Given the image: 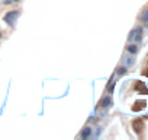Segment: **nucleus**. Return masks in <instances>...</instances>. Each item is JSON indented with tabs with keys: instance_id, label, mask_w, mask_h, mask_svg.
Returning a JSON list of instances; mask_svg holds the SVG:
<instances>
[{
	"instance_id": "nucleus-1",
	"label": "nucleus",
	"mask_w": 148,
	"mask_h": 140,
	"mask_svg": "<svg viewBox=\"0 0 148 140\" xmlns=\"http://www.w3.org/2000/svg\"><path fill=\"white\" fill-rule=\"evenodd\" d=\"M19 16V12L18 10H13V12H10V13H8L6 16H5V19H6V22H9V24H13L15 21H16V18Z\"/></svg>"
},
{
	"instance_id": "nucleus-2",
	"label": "nucleus",
	"mask_w": 148,
	"mask_h": 140,
	"mask_svg": "<svg viewBox=\"0 0 148 140\" xmlns=\"http://www.w3.org/2000/svg\"><path fill=\"white\" fill-rule=\"evenodd\" d=\"M132 125H134V130H135L136 133H141L142 128H144V121H142V120H135V121L132 123Z\"/></svg>"
},
{
	"instance_id": "nucleus-3",
	"label": "nucleus",
	"mask_w": 148,
	"mask_h": 140,
	"mask_svg": "<svg viewBox=\"0 0 148 140\" xmlns=\"http://www.w3.org/2000/svg\"><path fill=\"white\" fill-rule=\"evenodd\" d=\"M145 108V101H136L135 102V105L132 107V111H141V110H144Z\"/></svg>"
},
{
	"instance_id": "nucleus-4",
	"label": "nucleus",
	"mask_w": 148,
	"mask_h": 140,
	"mask_svg": "<svg viewBox=\"0 0 148 140\" xmlns=\"http://www.w3.org/2000/svg\"><path fill=\"white\" fill-rule=\"evenodd\" d=\"M112 104V99H110V96H106V98H103L102 99V102H100V105L102 107H109Z\"/></svg>"
},
{
	"instance_id": "nucleus-5",
	"label": "nucleus",
	"mask_w": 148,
	"mask_h": 140,
	"mask_svg": "<svg viewBox=\"0 0 148 140\" xmlns=\"http://www.w3.org/2000/svg\"><path fill=\"white\" fill-rule=\"evenodd\" d=\"M126 50H128L131 54H136V53H138V47H136L135 44H132V45H128V47H126Z\"/></svg>"
},
{
	"instance_id": "nucleus-6",
	"label": "nucleus",
	"mask_w": 148,
	"mask_h": 140,
	"mask_svg": "<svg viewBox=\"0 0 148 140\" xmlns=\"http://www.w3.org/2000/svg\"><path fill=\"white\" fill-rule=\"evenodd\" d=\"M139 19H141L142 22H148V10H144V13L139 16Z\"/></svg>"
},
{
	"instance_id": "nucleus-7",
	"label": "nucleus",
	"mask_w": 148,
	"mask_h": 140,
	"mask_svg": "<svg viewBox=\"0 0 148 140\" xmlns=\"http://www.w3.org/2000/svg\"><path fill=\"white\" fill-rule=\"evenodd\" d=\"M136 89H138V91H141V92H142V94H144V92H145V91H147V89H145V86H144V85H142V83H139V82H138V83H136Z\"/></svg>"
},
{
	"instance_id": "nucleus-8",
	"label": "nucleus",
	"mask_w": 148,
	"mask_h": 140,
	"mask_svg": "<svg viewBox=\"0 0 148 140\" xmlns=\"http://www.w3.org/2000/svg\"><path fill=\"white\" fill-rule=\"evenodd\" d=\"M126 73V67H119L118 69V75L119 76H122V75H125Z\"/></svg>"
},
{
	"instance_id": "nucleus-9",
	"label": "nucleus",
	"mask_w": 148,
	"mask_h": 140,
	"mask_svg": "<svg viewBox=\"0 0 148 140\" xmlns=\"http://www.w3.org/2000/svg\"><path fill=\"white\" fill-rule=\"evenodd\" d=\"M89 134H90V128H87V130H84V131H83V134H82V137H87Z\"/></svg>"
}]
</instances>
